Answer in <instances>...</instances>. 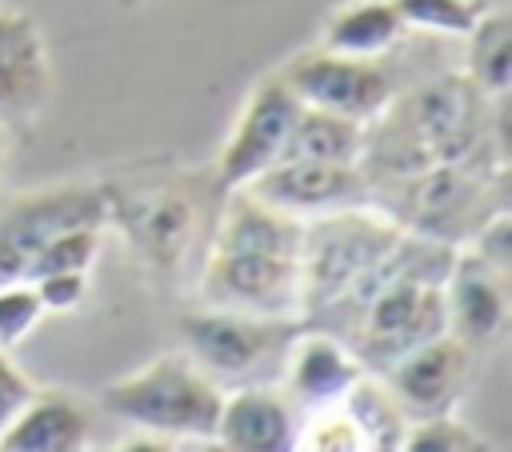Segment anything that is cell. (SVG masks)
I'll use <instances>...</instances> for the list:
<instances>
[{
	"label": "cell",
	"mask_w": 512,
	"mask_h": 452,
	"mask_svg": "<svg viewBox=\"0 0 512 452\" xmlns=\"http://www.w3.org/2000/svg\"><path fill=\"white\" fill-rule=\"evenodd\" d=\"M100 252V224H76L56 232L24 268V280L52 276V272H88V264Z\"/></svg>",
	"instance_id": "7402d4cb"
},
{
	"label": "cell",
	"mask_w": 512,
	"mask_h": 452,
	"mask_svg": "<svg viewBox=\"0 0 512 452\" xmlns=\"http://www.w3.org/2000/svg\"><path fill=\"white\" fill-rule=\"evenodd\" d=\"M468 368H472V348L452 332H440L388 364V388L396 392L404 412L420 420L448 412L460 400L468 384Z\"/></svg>",
	"instance_id": "8fae6325"
},
{
	"label": "cell",
	"mask_w": 512,
	"mask_h": 452,
	"mask_svg": "<svg viewBox=\"0 0 512 452\" xmlns=\"http://www.w3.org/2000/svg\"><path fill=\"white\" fill-rule=\"evenodd\" d=\"M36 296L44 304V312H64L76 308L88 292V272H52V276H36Z\"/></svg>",
	"instance_id": "4316f807"
},
{
	"label": "cell",
	"mask_w": 512,
	"mask_h": 452,
	"mask_svg": "<svg viewBox=\"0 0 512 452\" xmlns=\"http://www.w3.org/2000/svg\"><path fill=\"white\" fill-rule=\"evenodd\" d=\"M88 408L64 392H32L0 432L4 452H76L88 444Z\"/></svg>",
	"instance_id": "2e32d148"
},
{
	"label": "cell",
	"mask_w": 512,
	"mask_h": 452,
	"mask_svg": "<svg viewBox=\"0 0 512 452\" xmlns=\"http://www.w3.org/2000/svg\"><path fill=\"white\" fill-rule=\"evenodd\" d=\"M104 212V192L96 188H68V192H48L36 200H24L8 212L0 224V284L4 280H24L28 260L64 228L76 224H100Z\"/></svg>",
	"instance_id": "30bf717a"
},
{
	"label": "cell",
	"mask_w": 512,
	"mask_h": 452,
	"mask_svg": "<svg viewBox=\"0 0 512 452\" xmlns=\"http://www.w3.org/2000/svg\"><path fill=\"white\" fill-rule=\"evenodd\" d=\"M340 408L352 416L364 448H376V452H392L404 444V432H408V412L404 404L396 400V392L388 384H380L376 376H368V368L352 380V388L340 396Z\"/></svg>",
	"instance_id": "ffe728a7"
},
{
	"label": "cell",
	"mask_w": 512,
	"mask_h": 452,
	"mask_svg": "<svg viewBox=\"0 0 512 452\" xmlns=\"http://www.w3.org/2000/svg\"><path fill=\"white\" fill-rule=\"evenodd\" d=\"M44 316L32 280H4L0 284V352H12Z\"/></svg>",
	"instance_id": "d4e9b609"
},
{
	"label": "cell",
	"mask_w": 512,
	"mask_h": 452,
	"mask_svg": "<svg viewBox=\"0 0 512 452\" xmlns=\"http://www.w3.org/2000/svg\"><path fill=\"white\" fill-rule=\"evenodd\" d=\"M204 308H232L252 316H296L304 308L300 260L272 252H216L208 248L200 284Z\"/></svg>",
	"instance_id": "5b68a950"
},
{
	"label": "cell",
	"mask_w": 512,
	"mask_h": 452,
	"mask_svg": "<svg viewBox=\"0 0 512 452\" xmlns=\"http://www.w3.org/2000/svg\"><path fill=\"white\" fill-rule=\"evenodd\" d=\"M104 212L124 228L132 248L156 272H172L188 256V244L196 236V200L172 180L132 192L104 188Z\"/></svg>",
	"instance_id": "52a82bcc"
},
{
	"label": "cell",
	"mask_w": 512,
	"mask_h": 452,
	"mask_svg": "<svg viewBox=\"0 0 512 452\" xmlns=\"http://www.w3.org/2000/svg\"><path fill=\"white\" fill-rule=\"evenodd\" d=\"M392 4L404 24L444 32V36H468L476 16L484 12L480 0H392Z\"/></svg>",
	"instance_id": "603a6c76"
},
{
	"label": "cell",
	"mask_w": 512,
	"mask_h": 452,
	"mask_svg": "<svg viewBox=\"0 0 512 452\" xmlns=\"http://www.w3.org/2000/svg\"><path fill=\"white\" fill-rule=\"evenodd\" d=\"M36 388L28 384V376L12 364V356L8 352H0V432L12 424V416L28 404V396H32Z\"/></svg>",
	"instance_id": "83f0119b"
},
{
	"label": "cell",
	"mask_w": 512,
	"mask_h": 452,
	"mask_svg": "<svg viewBox=\"0 0 512 452\" xmlns=\"http://www.w3.org/2000/svg\"><path fill=\"white\" fill-rule=\"evenodd\" d=\"M512 76V20L508 12H480L468 28V80L488 96H508Z\"/></svg>",
	"instance_id": "44dd1931"
},
{
	"label": "cell",
	"mask_w": 512,
	"mask_h": 452,
	"mask_svg": "<svg viewBox=\"0 0 512 452\" xmlns=\"http://www.w3.org/2000/svg\"><path fill=\"white\" fill-rule=\"evenodd\" d=\"M300 116V100L284 88L280 76H268L252 88V96L240 108V120L216 160V180L220 188H240L252 176H260L264 168H272L276 160H284L292 124Z\"/></svg>",
	"instance_id": "ba28073f"
},
{
	"label": "cell",
	"mask_w": 512,
	"mask_h": 452,
	"mask_svg": "<svg viewBox=\"0 0 512 452\" xmlns=\"http://www.w3.org/2000/svg\"><path fill=\"white\" fill-rule=\"evenodd\" d=\"M364 372L356 352L332 336V332H296L288 360H284V388L292 404L324 408L340 404V396L352 388V380Z\"/></svg>",
	"instance_id": "5bb4252c"
},
{
	"label": "cell",
	"mask_w": 512,
	"mask_h": 452,
	"mask_svg": "<svg viewBox=\"0 0 512 452\" xmlns=\"http://www.w3.org/2000/svg\"><path fill=\"white\" fill-rule=\"evenodd\" d=\"M484 108L488 96L468 76H444L424 84L420 92L388 104L372 124H380V140L364 136L360 172L368 184L388 172L408 176L432 164L472 160L484 144Z\"/></svg>",
	"instance_id": "6da1fadb"
},
{
	"label": "cell",
	"mask_w": 512,
	"mask_h": 452,
	"mask_svg": "<svg viewBox=\"0 0 512 452\" xmlns=\"http://www.w3.org/2000/svg\"><path fill=\"white\" fill-rule=\"evenodd\" d=\"M404 28L408 24L400 20L392 0H352L328 16V24L320 32V48L376 60L404 36Z\"/></svg>",
	"instance_id": "ac0fdd59"
},
{
	"label": "cell",
	"mask_w": 512,
	"mask_h": 452,
	"mask_svg": "<svg viewBox=\"0 0 512 452\" xmlns=\"http://www.w3.org/2000/svg\"><path fill=\"white\" fill-rule=\"evenodd\" d=\"M284 88L304 104L320 112H336L360 124H372L392 104V76L376 60L344 56V52H300L280 72Z\"/></svg>",
	"instance_id": "8992f818"
},
{
	"label": "cell",
	"mask_w": 512,
	"mask_h": 452,
	"mask_svg": "<svg viewBox=\"0 0 512 452\" xmlns=\"http://www.w3.org/2000/svg\"><path fill=\"white\" fill-rule=\"evenodd\" d=\"M296 420L288 396L264 384H240L232 396L220 400L216 416V444L232 452H288L296 448Z\"/></svg>",
	"instance_id": "9a60e30c"
},
{
	"label": "cell",
	"mask_w": 512,
	"mask_h": 452,
	"mask_svg": "<svg viewBox=\"0 0 512 452\" xmlns=\"http://www.w3.org/2000/svg\"><path fill=\"white\" fill-rule=\"evenodd\" d=\"M304 220L260 204L244 188H228V204L220 212V228L212 248L216 252H272V256H300Z\"/></svg>",
	"instance_id": "e0dca14e"
},
{
	"label": "cell",
	"mask_w": 512,
	"mask_h": 452,
	"mask_svg": "<svg viewBox=\"0 0 512 452\" xmlns=\"http://www.w3.org/2000/svg\"><path fill=\"white\" fill-rule=\"evenodd\" d=\"M220 384L192 364V356H160L140 372L104 388L100 404L116 420L152 432V436H184L204 440L216 432L220 416Z\"/></svg>",
	"instance_id": "7a4b0ae2"
},
{
	"label": "cell",
	"mask_w": 512,
	"mask_h": 452,
	"mask_svg": "<svg viewBox=\"0 0 512 452\" xmlns=\"http://www.w3.org/2000/svg\"><path fill=\"white\" fill-rule=\"evenodd\" d=\"M404 452H484L488 444L460 420H452L448 412L436 416H420L408 424L404 432Z\"/></svg>",
	"instance_id": "cb8c5ba5"
},
{
	"label": "cell",
	"mask_w": 512,
	"mask_h": 452,
	"mask_svg": "<svg viewBox=\"0 0 512 452\" xmlns=\"http://www.w3.org/2000/svg\"><path fill=\"white\" fill-rule=\"evenodd\" d=\"M240 188L248 196H256L260 204L304 220V216H324V212H336V208L368 204L372 184L360 172V164H324V160L284 156Z\"/></svg>",
	"instance_id": "9c48e42d"
},
{
	"label": "cell",
	"mask_w": 512,
	"mask_h": 452,
	"mask_svg": "<svg viewBox=\"0 0 512 452\" xmlns=\"http://www.w3.org/2000/svg\"><path fill=\"white\" fill-rule=\"evenodd\" d=\"M44 32L24 12H0V120H32L48 100Z\"/></svg>",
	"instance_id": "4fadbf2b"
},
{
	"label": "cell",
	"mask_w": 512,
	"mask_h": 452,
	"mask_svg": "<svg viewBox=\"0 0 512 452\" xmlns=\"http://www.w3.org/2000/svg\"><path fill=\"white\" fill-rule=\"evenodd\" d=\"M444 316L456 340L484 344L508 320V272L492 268L476 252H456L444 276Z\"/></svg>",
	"instance_id": "7c38bea8"
},
{
	"label": "cell",
	"mask_w": 512,
	"mask_h": 452,
	"mask_svg": "<svg viewBox=\"0 0 512 452\" xmlns=\"http://www.w3.org/2000/svg\"><path fill=\"white\" fill-rule=\"evenodd\" d=\"M364 136H368V124L300 104V116L292 124V136H288L284 156L324 160V164H360Z\"/></svg>",
	"instance_id": "d6986e66"
},
{
	"label": "cell",
	"mask_w": 512,
	"mask_h": 452,
	"mask_svg": "<svg viewBox=\"0 0 512 452\" xmlns=\"http://www.w3.org/2000/svg\"><path fill=\"white\" fill-rule=\"evenodd\" d=\"M296 316H252L232 308H204L180 320L188 356L216 384H264L284 372L288 348L296 340Z\"/></svg>",
	"instance_id": "3957f363"
},
{
	"label": "cell",
	"mask_w": 512,
	"mask_h": 452,
	"mask_svg": "<svg viewBox=\"0 0 512 452\" xmlns=\"http://www.w3.org/2000/svg\"><path fill=\"white\" fill-rule=\"evenodd\" d=\"M472 160L456 164H432L408 176H392L384 188V200L396 208L400 224H408L416 236L448 244V236L476 232L492 212H480L484 204V176L468 172Z\"/></svg>",
	"instance_id": "277c9868"
},
{
	"label": "cell",
	"mask_w": 512,
	"mask_h": 452,
	"mask_svg": "<svg viewBox=\"0 0 512 452\" xmlns=\"http://www.w3.org/2000/svg\"><path fill=\"white\" fill-rule=\"evenodd\" d=\"M296 448H308V452H364V440H360L352 416L340 404H324L320 416H312L308 428L296 432Z\"/></svg>",
	"instance_id": "484cf974"
}]
</instances>
